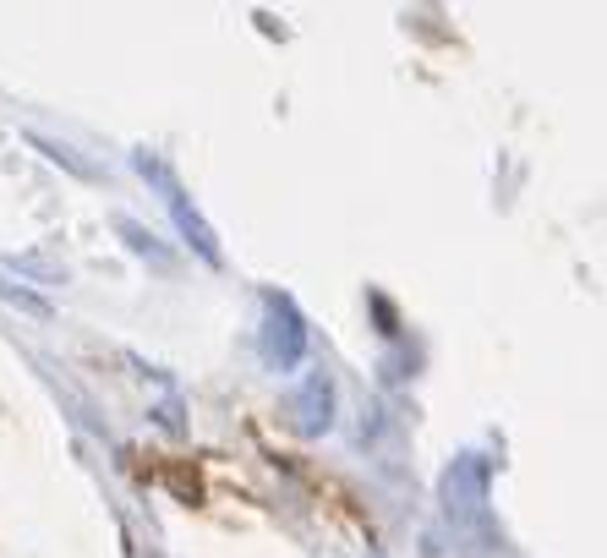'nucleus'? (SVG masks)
I'll return each instance as SVG.
<instances>
[{"label":"nucleus","instance_id":"obj_1","mask_svg":"<svg viewBox=\"0 0 607 558\" xmlns=\"http://www.w3.org/2000/svg\"><path fill=\"white\" fill-rule=\"evenodd\" d=\"M307 351V329H301V312L290 296H268V356L279 367H296Z\"/></svg>","mask_w":607,"mask_h":558},{"label":"nucleus","instance_id":"obj_2","mask_svg":"<svg viewBox=\"0 0 607 558\" xmlns=\"http://www.w3.org/2000/svg\"><path fill=\"white\" fill-rule=\"evenodd\" d=\"M170 208H175V225H181V236L192 241V247L203 252L208 263H219V236L203 225V214H197V208L186 203V197H170Z\"/></svg>","mask_w":607,"mask_h":558},{"label":"nucleus","instance_id":"obj_3","mask_svg":"<svg viewBox=\"0 0 607 558\" xmlns=\"http://www.w3.org/2000/svg\"><path fill=\"white\" fill-rule=\"evenodd\" d=\"M329 405H334L329 378H312L307 394H301V427H307V433H323V427H329Z\"/></svg>","mask_w":607,"mask_h":558},{"label":"nucleus","instance_id":"obj_4","mask_svg":"<svg viewBox=\"0 0 607 558\" xmlns=\"http://www.w3.org/2000/svg\"><path fill=\"white\" fill-rule=\"evenodd\" d=\"M165 482H170L175 498H186V504H197V498H203V482H197V471H186V465H170Z\"/></svg>","mask_w":607,"mask_h":558}]
</instances>
